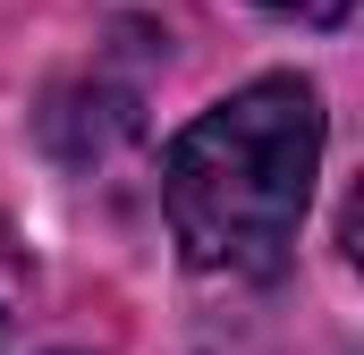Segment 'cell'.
<instances>
[{"label": "cell", "instance_id": "obj_1", "mask_svg": "<svg viewBox=\"0 0 364 355\" xmlns=\"http://www.w3.org/2000/svg\"><path fill=\"white\" fill-rule=\"evenodd\" d=\"M322 170V93L305 77H255L212 102L161 161L170 237L195 271L263 279L288 263Z\"/></svg>", "mask_w": 364, "mask_h": 355}, {"label": "cell", "instance_id": "obj_2", "mask_svg": "<svg viewBox=\"0 0 364 355\" xmlns=\"http://www.w3.org/2000/svg\"><path fill=\"white\" fill-rule=\"evenodd\" d=\"M263 9H272V17H296V26H339L356 0H263Z\"/></svg>", "mask_w": 364, "mask_h": 355}]
</instances>
